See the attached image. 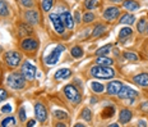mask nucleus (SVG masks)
Instances as JSON below:
<instances>
[{
    "label": "nucleus",
    "mask_w": 148,
    "mask_h": 127,
    "mask_svg": "<svg viewBox=\"0 0 148 127\" xmlns=\"http://www.w3.org/2000/svg\"><path fill=\"white\" fill-rule=\"evenodd\" d=\"M124 58H126L128 60H132V62L138 60V55L134 54V53H124Z\"/></svg>",
    "instance_id": "obj_33"
},
{
    "label": "nucleus",
    "mask_w": 148,
    "mask_h": 127,
    "mask_svg": "<svg viewBox=\"0 0 148 127\" xmlns=\"http://www.w3.org/2000/svg\"><path fill=\"white\" fill-rule=\"evenodd\" d=\"M110 1H115V3H119V1H121V0H110Z\"/></svg>",
    "instance_id": "obj_46"
},
{
    "label": "nucleus",
    "mask_w": 148,
    "mask_h": 127,
    "mask_svg": "<svg viewBox=\"0 0 148 127\" xmlns=\"http://www.w3.org/2000/svg\"><path fill=\"white\" fill-rule=\"evenodd\" d=\"M138 126L144 127V126H147V122H144V121H139V123H138Z\"/></svg>",
    "instance_id": "obj_43"
},
{
    "label": "nucleus",
    "mask_w": 148,
    "mask_h": 127,
    "mask_svg": "<svg viewBox=\"0 0 148 127\" xmlns=\"http://www.w3.org/2000/svg\"><path fill=\"white\" fill-rule=\"evenodd\" d=\"M1 126L3 127H8V126H15V119L13 117H8V118L3 119L1 122Z\"/></svg>",
    "instance_id": "obj_26"
},
{
    "label": "nucleus",
    "mask_w": 148,
    "mask_h": 127,
    "mask_svg": "<svg viewBox=\"0 0 148 127\" xmlns=\"http://www.w3.org/2000/svg\"><path fill=\"white\" fill-rule=\"evenodd\" d=\"M96 62H97V64H100V66H111V64H112V59L105 57V55H102V57H98L96 59Z\"/></svg>",
    "instance_id": "obj_19"
},
{
    "label": "nucleus",
    "mask_w": 148,
    "mask_h": 127,
    "mask_svg": "<svg viewBox=\"0 0 148 127\" xmlns=\"http://www.w3.org/2000/svg\"><path fill=\"white\" fill-rule=\"evenodd\" d=\"M119 14H120V9L118 7H110L103 12V17H105V19H107V21L115 19Z\"/></svg>",
    "instance_id": "obj_11"
},
{
    "label": "nucleus",
    "mask_w": 148,
    "mask_h": 127,
    "mask_svg": "<svg viewBox=\"0 0 148 127\" xmlns=\"http://www.w3.org/2000/svg\"><path fill=\"white\" fill-rule=\"evenodd\" d=\"M19 33L21 35H29V33H32V30H31V27L26 26V24H21L19 26Z\"/></svg>",
    "instance_id": "obj_29"
},
{
    "label": "nucleus",
    "mask_w": 148,
    "mask_h": 127,
    "mask_svg": "<svg viewBox=\"0 0 148 127\" xmlns=\"http://www.w3.org/2000/svg\"><path fill=\"white\" fill-rule=\"evenodd\" d=\"M54 114H55V117L59 119H66L68 118V114L65 112H63V110H56Z\"/></svg>",
    "instance_id": "obj_36"
},
{
    "label": "nucleus",
    "mask_w": 148,
    "mask_h": 127,
    "mask_svg": "<svg viewBox=\"0 0 148 127\" xmlns=\"http://www.w3.org/2000/svg\"><path fill=\"white\" fill-rule=\"evenodd\" d=\"M112 48V45L111 44H107V45H105V46H102L101 49H98V50L96 51V54H97V57H102V55H106L107 53L110 51V49Z\"/></svg>",
    "instance_id": "obj_23"
},
{
    "label": "nucleus",
    "mask_w": 148,
    "mask_h": 127,
    "mask_svg": "<svg viewBox=\"0 0 148 127\" xmlns=\"http://www.w3.org/2000/svg\"><path fill=\"white\" fill-rule=\"evenodd\" d=\"M21 48L23 49V50L26 51H33L36 50L37 48H38V42H37V40L35 39H26L22 41V44H21Z\"/></svg>",
    "instance_id": "obj_10"
},
{
    "label": "nucleus",
    "mask_w": 148,
    "mask_h": 127,
    "mask_svg": "<svg viewBox=\"0 0 148 127\" xmlns=\"http://www.w3.org/2000/svg\"><path fill=\"white\" fill-rule=\"evenodd\" d=\"M60 18L63 19L64 24H65L68 28H73V27H74V19L72 17V14H70L68 10H64L63 13L60 14Z\"/></svg>",
    "instance_id": "obj_13"
},
{
    "label": "nucleus",
    "mask_w": 148,
    "mask_h": 127,
    "mask_svg": "<svg viewBox=\"0 0 148 127\" xmlns=\"http://www.w3.org/2000/svg\"><path fill=\"white\" fill-rule=\"evenodd\" d=\"M54 5V0H42V9L45 12H49Z\"/></svg>",
    "instance_id": "obj_27"
},
{
    "label": "nucleus",
    "mask_w": 148,
    "mask_h": 127,
    "mask_svg": "<svg viewBox=\"0 0 148 127\" xmlns=\"http://www.w3.org/2000/svg\"><path fill=\"white\" fill-rule=\"evenodd\" d=\"M24 17H26V19L31 24H37V23H38V19H40L38 12H37V10H33V9H32V10L26 12Z\"/></svg>",
    "instance_id": "obj_14"
},
{
    "label": "nucleus",
    "mask_w": 148,
    "mask_h": 127,
    "mask_svg": "<svg viewBox=\"0 0 148 127\" xmlns=\"http://www.w3.org/2000/svg\"><path fill=\"white\" fill-rule=\"evenodd\" d=\"M132 119V112L128 109H123L121 112H120V116H119V122L121 123H128L130 122Z\"/></svg>",
    "instance_id": "obj_17"
},
{
    "label": "nucleus",
    "mask_w": 148,
    "mask_h": 127,
    "mask_svg": "<svg viewBox=\"0 0 148 127\" xmlns=\"http://www.w3.org/2000/svg\"><path fill=\"white\" fill-rule=\"evenodd\" d=\"M105 30H106V27L103 26V24H101V23H98L96 27H95V30H93V32H92V36L93 37H97V36H100V35H102V33L105 32Z\"/></svg>",
    "instance_id": "obj_21"
},
{
    "label": "nucleus",
    "mask_w": 148,
    "mask_h": 127,
    "mask_svg": "<svg viewBox=\"0 0 148 127\" xmlns=\"http://www.w3.org/2000/svg\"><path fill=\"white\" fill-rule=\"evenodd\" d=\"M91 87H92L93 91H96V92H102L103 91V85H101V83H98V82H92Z\"/></svg>",
    "instance_id": "obj_32"
},
{
    "label": "nucleus",
    "mask_w": 148,
    "mask_h": 127,
    "mask_svg": "<svg viewBox=\"0 0 148 127\" xmlns=\"http://www.w3.org/2000/svg\"><path fill=\"white\" fill-rule=\"evenodd\" d=\"M91 73L92 76L97 77V78H112L115 76V71L112 68H110V66H96V67H92L91 68Z\"/></svg>",
    "instance_id": "obj_1"
},
{
    "label": "nucleus",
    "mask_w": 148,
    "mask_h": 127,
    "mask_svg": "<svg viewBox=\"0 0 148 127\" xmlns=\"http://www.w3.org/2000/svg\"><path fill=\"white\" fill-rule=\"evenodd\" d=\"M70 75H72L70 69H68V68H61V69H58L56 72H55V78L56 80H64V78L70 77Z\"/></svg>",
    "instance_id": "obj_16"
},
{
    "label": "nucleus",
    "mask_w": 148,
    "mask_h": 127,
    "mask_svg": "<svg viewBox=\"0 0 148 127\" xmlns=\"http://www.w3.org/2000/svg\"><path fill=\"white\" fill-rule=\"evenodd\" d=\"M82 118H84V121H87V122H91L92 113H91V110H89L88 108H86V109L82 110Z\"/></svg>",
    "instance_id": "obj_28"
},
{
    "label": "nucleus",
    "mask_w": 148,
    "mask_h": 127,
    "mask_svg": "<svg viewBox=\"0 0 148 127\" xmlns=\"http://www.w3.org/2000/svg\"><path fill=\"white\" fill-rule=\"evenodd\" d=\"M123 85L120 81H111L109 85H107V94L109 95H118L119 91L121 90Z\"/></svg>",
    "instance_id": "obj_12"
},
{
    "label": "nucleus",
    "mask_w": 148,
    "mask_h": 127,
    "mask_svg": "<svg viewBox=\"0 0 148 127\" xmlns=\"http://www.w3.org/2000/svg\"><path fill=\"white\" fill-rule=\"evenodd\" d=\"M147 28H148V26H147ZM147 32H148V30H147Z\"/></svg>",
    "instance_id": "obj_47"
},
{
    "label": "nucleus",
    "mask_w": 148,
    "mask_h": 127,
    "mask_svg": "<svg viewBox=\"0 0 148 127\" xmlns=\"http://www.w3.org/2000/svg\"><path fill=\"white\" fill-rule=\"evenodd\" d=\"M72 55L74 58H81L83 55V50L79 46H74V48L72 49Z\"/></svg>",
    "instance_id": "obj_30"
},
{
    "label": "nucleus",
    "mask_w": 148,
    "mask_h": 127,
    "mask_svg": "<svg viewBox=\"0 0 148 127\" xmlns=\"http://www.w3.org/2000/svg\"><path fill=\"white\" fill-rule=\"evenodd\" d=\"M133 81L137 85L142 86V87H147L148 86V73H140V75L135 76L133 78Z\"/></svg>",
    "instance_id": "obj_15"
},
{
    "label": "nucleus",
    "mask_w": 148,
    "mask_h": 127,
    "mask_svg": "<svg viewBox=\"0 0 148 127\" xmlns=\"http://www.w3.org/2000/svg\"><path fill=\"white\" fill-rule=\"evenodd\" d=\"M64 92H65V95H66V98L69 99L72 103L74 104H78V103H81V100H82V96H81V94H79V91L77 90V87H74L73 85H68L64 87Z\"/></svg>",
    "instance_id": "obj_4"
},
{
    "label": "nucleus",
    "mask_w": 148,
    "mask_h": 127,
    "mask_svg": "<svg viewBox=\"0 0 148 127\" xmlns=\"http://www.w3.org/2000/svg\"><path fill=\"white\" fill-rule=\"evenodd\" d=\"M97 5V0H86L84 1V7L87 9H93Z\"/></svg>",
    "instance_id": "obj_34"
},
{
    "label": "nucleus",
    "mask_w": 148,
    "mask_h": 127,
    "mask_svg": "<svg viewBox=\"0 0 148 127\" xmlns=\"http://www.w3.org/2000/svg\"><path fill=\"white\" fill-rule=\"evenodd\" d=\"M142 109H143V110H146V112H148V101H144V103L143 104H142Z\"/></svg>",
    "instance_id": "obj_41"
},
{
    "label": "nucleus",
    "mask_w": 148,
    "mask_h": 127,
    "mask_svg": "<svg viewBox=\"0 0 148 127\" xmlns=\"http://www.w3.org/2000/svg\"><path fill=\"white\" fill-rule=\"evenodd\" d=\"M35 125H36V121H33V119H31L29 122L27 123V126H28V127H32V126H35Z\"/></svg>",
    "instance_id": "obj_42"
},
{
    "label": "nucleus",
    "mask_w": 148,
    "mask_h": 127,
    "mask_svg": "<svg viewBox=\"0 0 148 127\" xmlns=\"http://www.w3.org/2000/svg\"><path fill=\"white\" fill-rule=\"evenodd\" d=\"M93 19H95V14L93 13H86L84 15H83V21H84L86 23L92 22Z\"/></svg>",
    "instance_id": "obj_35"
},
{
    "label": "nucleus",
    "mask_w": 148,
    "mask_h": 127,
    "mask_svg": "<svg viewBox=\"0 0 148 127\" xmlns=\"http://www.w3.org/2000/svg\"><path fill=\"white\" fill-rule=\"evenodd\" d=\"M64 50H65V46L64 45H58L56 48H55L54 50H52L50 54L45 58V63L47 64V66H54V64H56L58 60H59V58H60V54Z\"/></svg>",
    "instance_id": "obj_3"
},
{
    "label": "nucleus",
    "mask_w": 148,
    "mask_h": 127,
    "mask_svg": "<svg viewBox=\"0 0 148 127\" xmlns=\"http://www.w3.org/2000/svg\"><path fill=\"white\" fill-rule=\"evenodd\" d=\"M35 114H36V118L40 121V122H44L47 118V110H46L45 105L41 103H36L35 105Z\"/></svg>",
    "instance_id": "obj_9"
},
{
    "label": "nucleus",
    "mask_w": 148,
    "mask_h": 127,
    "mask_svg": "<svg viewBox=\"0 0 148 127\" xmlns=\"http://www.w3.org/2000/svg\"><path fill=\"white\" fill-rule=\"evenodd\" d=\"M147 21H146V18H140L139 19V22H138V31H139L140 33H143L144 31H146V28H147Z\"/></svg>",
    "instance_id": "obj_25"
},
{
    "label": "nucleus",
    "mask_w": 148,
    "mask_h": 127,
    "mask_svg": "<svg viewBox=\"0 0 148 127\" xmlns=\"http://www.w3.org/2000/svg\"><path fill=\"white\" fill-rule=\"evenodd\" d=\"M123 7L125 9H128V10H130V12H135L139 9V4L133 1V0H125V1L123 3Z\"/></svg>",
    "instance_id": "obj_18"
},
{
    "label": "nucleus",
    "mask_w": 148,
    "mask_h": 127,
    "mask_svg": "<svg viewBox=\"0 0 148 127\" xmlns=\"http://www.w3.org/2000/svg\"><path fill=\"white\" fill-rule=\"evenodd\" d=\"M21 60H22V57H21V54L17 51H8L7 54H5V62H7V64L12 68L17 67L18 64L21 63Z\"/></svg>",
    "instance_id": "obj_5"
},
{
    "label": "nucleus",
    "mask_w": 148,
    "mask_h": 127,
    "mask_svg": "<svg viewBox=\"0 0 148 127\" xmlns=\"http://www.w3.org/2000/svg\"><path fill=\"white\" fill-rule=\"evenodd\" d=\"M1 112H3V113H10V112H12V107H10L9 104L4 105V107L1 108Z\"/></svg>",
    "instance_id": "obj_39"
},
{
    "label": "nucleus",
    "mask_w": 148,
    "mask_h": 127,
    "mask_svg": "<svg viewBox=\"0 0 148 127\" xmlns=\"http://www.w3.org/2000/svg\"><path fill=\"white\" fill-rule=\"evenodd\" d=\"M50 19H51L52 26H54V30L56 31L58 33H63L64 32V22H63V19L60 18V15L50 14Z\"/></svg>",
    "instance_id": "obj_8"
},
{
    "label": "nucleus",
    "mask_w": 148,
    "mask_h": 127,
    "mask_svg": "<svg viewBox=\"0 0 148 127\" xmlns=\"http://www.w3.org/2000/svg\"><path fill=\"white\" fill-rule=\"evenodd\" d=\"M21 3L24 5V7H32L33 5V0H21Z\"/></svg>",
    "instance_id": "obj_38"
},
{
    "label": "nucleus",
    "mask_w": 148,
    "mask_h": 127,
    "mask_svg": "<svg viewBox=\"0 0 148 127\" xmlns=\"http://www.w3.org/2000/svg\"><path fill=\"white\" fill-rule=\"evenodd\" d=\"M22 73L27 80H33L36 76V67L32 66L29 62H24L22 66Z\"/></svg>",
    "instance_id": "obj_6"
},
{
    "label": "nucleus",
    "mask_w": 148,
    "mask_h": 127,
    "mask_svg": "<svg viewBox=\"0 0 148 127\" xmlns=\"http://www.w3.org/2000/svg\"><path fill=\"white\" fill-rule=\"evenodd\" d=\"M134 15H132V14H124L121 17V19H120V23H123V24H133L134 23Z\"/></svg>",
    "instance_id": "obj_20"
},
{
    "label": "nucleus",
    "mask_w": 148,
    "mask_h": 127,
    "mask_svg": "<svg viewBox=\"0 0 148 127\" xmlns=\"http://www.w3.org/2000/svg\"><path fill=\"white\" fill-rule=\"evenodd\" d=\"M8 14H9V9H8L7 3L0 0V17H7Z\"/></svg>",
    "instance_id": "obj_22"
},
{
    "label": "nucleus",
    "mask_w": 148,
    "mask_h": 127,
    "mask_svg": "<svg viewBox=\"0 0 148 127\" xmlns=\"http://www.w3.org/2000/svg\"><path fill=\"white\" fill-rule=\"evenodd\" d=\"M24 78L26 77L23 76V73H10L8 77V85L10 86L12 89H15V90H19V89H23L26 82H24Z\"/></svg>",
    "instance_id": "obj_2"
},
{
    "label": "nucleus",
    "mask_w": 148,
    "mask_h": 127,
    "mask_svg": "<svg viewBox=\"0 0 148 127\" xmlns=\"http://www.w3.org/2000/svg\"><path fill=\"white\" fill-rule=\"evenodd\" d=\"M8 98V92L4 89H0V101H4Z\"/></svg>",
    "instance_id": "obj_37"
},
{
    "label": "nucleus",
    "mask_w": 148,
    "mask_h": 127,
    "mask_svg": "<svg viewBox=\"0 0 148 127\" xmlns=\"http://www.w3.org/2000/svg\"><path fill=\"white\" fill-rule=\"evenodd\" d=\"M118 95H119L120 99H130V100H133L134 98H137L138 92L132 87H129V86H123Z\"/></svg>",
    "instance_id": "obj_7"
},
{
    "label": "nucleus",
    "mask_w": 148,
    "mask_h": 127,
    "mask_svg": "<svg viewBox=\"0 0 148 127\" xmlns=\"http://www.w3.org/2000/svg\"><path fill=\"white\" fill-rule=\"evenodd\" d=\"M75 127H83V125H82V123H77Z\"/></svg>",
    "instance_id": "obj_45"
},
{
    "label": "nucleus",
    "mask_w": 148,
    "mask_h": 127,
    "mask_svg": "<svg viewBox=\"0 0 148 127\" xmlns=\"http://www.w3.org/2000/svg\"><path fill=\"white\" fill-rule=\"evenodd\" d=\"M19 118H21V121H26V110H24V108H22V109L19 110Z\"/></svg>",
    "instance_id": "obj_40"
},
{
    "label": "nucleus",
    "mask_w": 148,
    "mask_h": 127,
    "mask_svg": "<svg viewBox=\"0 0 148 127\" xmlns=\"http://www.w3.org/2000/svg\"><path fill=\"white\" fill-rule=\"evenodd\" d=\"M56 126H58V127H65V125H64V123H58Z\"/></svg>",
    "instance_id": "obj_44"
},
{
    "label": "nucleus",
    "mask_w": 148,
    "mask_h": 127,
    "mask_svg": "<svg viewBox=\"0 0 148 127\" xmlns=\"http://www.w3.org/2000/svg\"><path fill=\"white\" fill-rule=\"evenodd\" d=\"M114 112H115V108H114V107H109V108H105V110H103V114H102V117H103V118H109V117L114 116Z\"/></svg>",
    "instance_id": "obj_31"
},
{
    "label": "nucleus",
    "mask_w": 148,
    "mask_h": 127,
    "mask_svg": "<svg viewBox=\"0 0 148 127\" xmlns=\"http://www.w3.org/2000/svg\"><path fill=\"white\" fill-rule=\"evenodd\" d=\"M132 35V28L130 27H124V28L120 30L119 32V37L120 39H124V37H128V36Z\"/></svg>",
    "instance_id": "obj_24"
}]
</instances>
